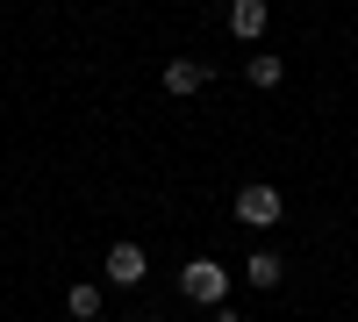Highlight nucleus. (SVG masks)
<instances>
[{
    "label": "nucleus",
    "instance_id": "obj_7",
    "mask_svg": "<svg viewBox=\"0 0 358 322\" xmlns=\"http://www.w3.org/2000/svg\"><path fill=\"white\" fill-rule=\"evenodd\" d=\"M280 272H287V265H280L273 251H258L251 265H244V279H251V286H280Z\"/></svg>",
    "mask_w": 358,
    "mask_h": 322
},
{
    "label": "nucleus",
    "instance_id": "obj_9",
    "mask_svg": "<svg viewBox=\"0 0 358 322\" xmlns=\"http://www.w3.org/2000/svg\"><path fill=\"white\" fill-rule=\"evenodd\" d=\"M215 322H244V315H236V308H215Z\"/></svg>",
    "mask_w": 358,
    "mask_h": 322
},
{
    "label": "nucleus",
    "instance_id": "obj_6",
    "mask_svg": "<svg viewBox=\"0 0 358 322\" xmlns=\"http://www.w3.org/2000/svg\"><path fill=\"white\" fill-rule=\"evenodd\" d=\"M65 308H72V322H94V315H101V286H94V279H72Z\"/></svg>",
    "mask_w": 358,
    "mask_h": 322
},
{
    "label": "nucleus",
    "instance_id": "obj_2",
    "mask_svg": "<svg viewBox=\"0 0 358 322\" xmlns=\"http://www.w3.org/2000/svg\"><path fill=\"white\" fill-rule=\"evenodd\" d=\"M287 215V200L273 193V186H244V193H236V222H251V229H273Z\"/></svg>",
    "mask_w": 358,
    "mask_h": 322
},
{
    "label": "nucleus",
    "instance_id": "obj_3",
    "mask_svg": "<svg viewBox=\"0 0 358 322\" xmlns=\"http://www.w3.org/2000/svg\"><path fill=\"white\" fill-rule=\"evenodd\" d=\"M143 265H151V258H143V244H108V286H136Z\"/></svg>",
    "mask_w": 358,
    "mask_h": 322
},
{
    "label": "nucleus",
    "instance_id": "obj_10",
    "mask_svg": "<svg viewBox=\"0 0 358 322\" xmlns=\"http://www.w3.org/2000/svg\"><path fill=\"white\" fill-rule=\"evenodd\" d=\"M129 322H151V315H129Z\"/></svg>",
    "mask_w": 358,
    "mask_h": 322
},
{
    "label": "nucleus",
    "instance_id": "obj_1",
    "mask_svg": "<svg viewBox=\"0 0 358 322\" xmlns=\"http://www.w3.org/2000/svg\"><path fill=\"white\" fill-rule=\"evenodd\" d=\"M179 294H187V301H201V308H222V294H229V272L215 265V258H194V265L179 272Z\"/></svg>",
    "mask_w": 358,
    "mask_h": 322
},
{
    "label": "nucleus",
    "instance_id": "obj_4",
    "mask_svg": "<svg viewBox=\"0 0 358 322\" xmlns=\"http://www.w3.org/2000/svg\"><path fill=\"white\" fill-rule=\"evenodd\" d=\"M229 36L236 43H258L265 36V0H229Z\"/></svg>",
    "mask_w": 358,
    "mask_h": 322
},
{
    "label": "nucleus",
    "instance_id": "obj_8",
    "mask_svg": "<svg viewBox=\"0 0 358 322\" xmlns=\"http://www.w3.org/2000/svg\"><path fill=\"white\" fill-rule=\"evenodd\" d=\"M244 72H251V86H280V72H287V65H280V57H273V50H258V57H251V65H244Z\"/></svg>",
    "mask_w": 358,
    "mask_h": 322
},
{
    "label": "nucleus",
    "instance_id": "obj_5",
    "mask_svg": "<svg viewBox=\"0 0 358 322\" xmlns=\"http://www.w3.org/2000/svg\"><path fill=\"white\" fill-rule=\"evenodd\" d=\"M208 86V65H194V57H172L165 65V94H201Z\"/></svg>",
    "mask_w": 358,
    "mask_h": 322
}]
</instances>
